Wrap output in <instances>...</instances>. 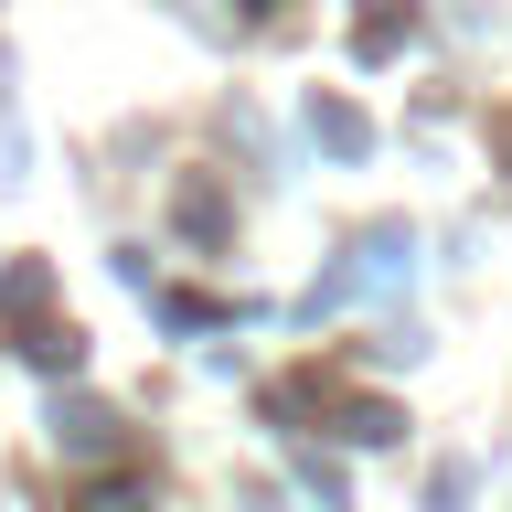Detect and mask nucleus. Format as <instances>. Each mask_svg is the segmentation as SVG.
Here are the masks:
<instances>
[{"label": "nucleus", "instance_id": "nucleus-2", "mask_svg": "<svg viewBox=\"0 0 512 512\" xmlns=\"http://www.w3.org/2000/svg\"><path fill=\"white\" fill-rule=\"evenodd\" d=\"M75 512H139V480H96V491H86Z\"/></svg>", "mask_w": 512, "mask_h": 512}, {"label": "nucleus", "instance_id": "nucleus-1", "mask_svg": "<svg viewBox=\"0 0 512 512\" xmlns=\"http://www.w3.org/2000/svg\"><path fill=\"white\" fill-rule=\"evenodd\" d=\"M310 128H320V139H331V150H363V118H352V107H342V96H331V107H310Z\"/></svg>", "mask_w": 512, "mask_h": 512}]
</instances>
